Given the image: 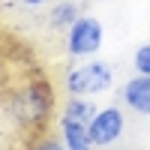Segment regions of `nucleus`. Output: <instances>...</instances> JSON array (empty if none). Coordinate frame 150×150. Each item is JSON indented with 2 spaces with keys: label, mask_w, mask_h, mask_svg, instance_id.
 <instances>
[{
  "label": "nucleus",
  "mask_w": 150,
  "mask_h": 150,
  "mask_svg": "<svg viewBox=\"0 0 150 150\" xmlns=\"http://www.w3.org/2000/svg\"><path fill=\"white\" fill-rule=\"evenodd\" d=\"M78 21V6L72 3V0H63V3H57L54 9H51V27H57V30H69L72 24Z\"/></svg>",
  "instance_id": "6e6552de"
},
{
  "label": "nucleus",
  "mask_w": 150,
  "mask_h": 150,
  "mask_svg": "<svg viewBox=\"0 0 150 150\" xmlns=\"http://www.w3.org/2000/svg\"><path fill=\"white\" fill-rule=\"evenodd\" d=\"M123 105L135 114H150V75H135L123 84Z\"/></svg>",
  "instance_id": "39448f33"
},
{
  "label": "nucleus",
  "mask_w": 150,
  "mask_h": 150,
  "mask_svg": "<svg viewBox=\"0 0 150 150\" xmlns=\"http://www.w3.org/2000/svg\"><path fill=\"white\" fill-rule=\"evenodd\" d=\"M33 150H66L63 141H54V138H42V141H36Z\"/></svg>",
  "instance_id": "9d476101"
},
{
  "label": "nucleus",
  "mask_w": 150,
  "mask_h": 150,
  "mask_svg": "<svg viewBox=\"0 0 150 150\" xmlns=\"http://www.w3.org/2000/svg\"><path fill=\"white\" fill-rule=\"evenodd\" d=\"M18 117L24 123H30V126H36V123H45L48 117V108H51V93H48L45 84H30L27 90H24L18 96Z\"/></svg>",
  "instance_id": "20e7f679"
},
{
  "label": "nucleus",
  "mask_w": 150,
  "mask_h": 150,
  "mask_svg": "<svg viewBox=\"0 0 150 150\" xmlns=\"http://www.w3.org/2000/svg\"><path fill=\"white\" fill-rule=\"evenodd\" d=\"M60 141L66 144V150H93V138H90V129L84 123H75L60 117Z\"/></svg>",
  "instance_id": "423d86ee"
},
{
  "label": "nucleus",
  "mask_w": 150,
  "mask_h": 150,
  "mask_svg": "<svg viewBox=\"0 0 150 150\" xmlns=\"http://www.w3.org/2000/svg\"><path fill=\"white\" fill-rule=\"evenodd\" d=\"M135 72H141V75H150V42L147 45H141L138 51H135Z\"/></svg>",
  "instance_id": "1a4fd4ad"
},
{
  "label": "nucleus",
  "mask_w": 150,
  "mask_h": 150,
  "mask_svg": "<svg viewBox=\"0 0 150 150\" xmlns=\"http://www.w3.org/2000/svg\"><path fill=\"white\" fill-rule=\"evenodd\" d=\"M27 6H42V3H48V0H24Z\"/></svg>",
  "instance_id": "9b49d317"
},
{
  "label": "nucleus",
  "mask_w": 150,
  "mask_h": 150,
  "mask_svg": "<svg viewBox=\"0 0 150 150\" xmlns=\"http://www.w3.org/2000/svg\"><path fill=\"white\" fill-rule=\"evenodd\" d=\"M123 126H126V117H123V111L117 105H108V108H99L96 117L90 120V138L96 147H108L114 144L120 135H123Z\"/></svg>",
  "instance_id": "7ed1b4c3"
},
{
  "label": "nucleus",
  "mask_w": 150,
  "mask_h": 150,
  "mask_svg": "<svg viewBox=\"0 0 150 150\" xmlns=\"http://www.w3.org/2000/svg\"><path fill=\"white\" fill-rule=\"evenodd\" d=\"M96 111H99V108L90 102V96H69V102L63 105V117L90 126V120L96 117Z\"/></svg>",
  "instance_id": "0eeeda50"
},
{
  "label": "nucleus",
  "mask_w": 150,
  "mask_h": 150,
  "mask_svg": "<svg viewBox=\"0 0 150 150\" xmlns=\"http://www.w3.org/2000/svg\"><path fill=\"white\" fill-rule=\"evenodd\" d=\"M114 84V69L105 60H90V63L75 66L66 75V90L69 96H99Z\"/></svg>",
  "instance_id": "f257e3e1"
},
{
  "label": "nucleus",
  "mask_w": 150,
  "mask_h": 150,
  "mask_svg": "<svg viewBox=\"0 0 150 150\" xmlns=\"http://www.w3.org/2000/svg\"><path fill=\"white\" fill-rule=\"evenodd\" d=\"M102 24L93 15H78V21L66 30V51L72 57H93L102 48Z\"/></svg>",
  "instance_id": "f03ea898"
}]
</instances>
